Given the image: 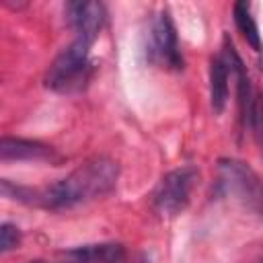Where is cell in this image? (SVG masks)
Returning a JSON list of instances; mask_svg holds the SVG:
<instances>
[{"instance_id":"obj_1","label":"cell","mask_w":263,"mask_h":263,"mask_svg":"<svg viewBox=\"0 0 263 263\" xmlns=\"http://www.w3.org/2000/svg\"><path fill=\"white\" fill-rule=\"evenodd\" d=\"M119 179V166L109 156H92L78 164L64 179L43 189H23L0 181V193H8L14 199L37 203L47 210H70L80 203L95 201L109 195Z\"/></svg>"},{"instance_id":"obj_2","label":"cell","mask_w":263,"mask_h":263,"mask_svg":"<svg viewBox=\"0 0 263 263\" xmlns=\"http://www.w3.org/2000/svg\"><path fill=\"white\" fill-rule=\"evenodd\" d=\"M90 43L82 39H72L49 64L45 72V86L60 95H74L86 88L92 76Z\"/></svg>"},{"instance_id":"obj_3","label":"cell","mask_w":263,"mask_h":263,"mask_svg":"<svg viewBox=\"0 0 263 263\" xmlns=\"http://www.w3.org/2000/svg\"><path fill=\"white\" fill-rule=\"evenodd\" d=\"M148 58L152 64L166 70H183V53L177 37V27L173 14L166 6H162L150 23L148 33Z\"/></svg>"},{"instance_id":"obj_4","label":"cell","mask_w":263,"mask_h":263,"mask_svg":"<svg viewBox=\"0 0 263 263\" xmlns=\"http://www.w3.org/2000/svg\"><path fill=\"white\" fill-rule=\"evenodd\" d=\"M218 189L224 197H232L240 201L247 208H253L259 212V201H261V185L257 173L240 162V160H222L220 162V179H218Z\"/></svg>"},{"instance_id":"obj_5","label":"cell","mask_w":263,"mask_h":263,"mask_svg":"<svg viewBox=\"0 0 263 263\" xmlns=\"http://www.w3.org/2000/svg\"><path fill=\"white\" fill-rule=\"evenodd\" d=\"M197 179H199V173L195 166H179V168L166 173L154 191L156 210L164 216L181 214L191 199V191H193Z\"/></svg>"},{"instance_id":"obj_6","label":"cell","mask_w":263,"mask_h":263,"mask_svg":"<svg viewBox=\"0 0 263 263\" xmlns=\"http://www.w3.org/2000/svg\"><path fill=\"white\" fill-rule=\"evenodd\" d=\"M238 58L232 41L226 37L222 51L212 58L210 64V99H212V109L216 115H220L228 103L230 95V78L234 76V60Z\"/></svg>"},{"instance_id":"obj_7","label":"cell","mask_w":263,"mask_h":263,"mask_svg":"<svg viewBox=\"0 0 263 263\" xmlns=\"http://www.w3.org/2000/svg\"><path fill=\"white\" fill-rule=\"evenodd\" d=\"M66 21L76 33V39H82L86 43H95L105 27L107 10L101 2H68L64 6Z\"/></svg>"},{"instance_id":"obj_8","label":"cell","mask_w":263,"mask_h":263,"mask_svg":"<svg viewBox=\"0 0 263 263\" xmlns=\"http://www.w3.org/2000/svg\"><path fill=\"white\" fill-rule=\"evenodd\" d=\"M51 154L47 144L27 138H0V162L10 160H41Z\"/></svg>"},{"instance_id":"obj_9","label":"cell","mask_w":263,"mask_h":263,"mask_svg":"<svg viewBox=\"0 0 263 263\" xmlns=\"http://www.w3.org/2000/svg\"><path fill=\"white\" fill-rule=\"evenodd\" d=\"M74 263H125V251L121 245H84L68 251Z\"/></svg>"},{"instance_id":"obj_10","label":"cell","mask_w":263,"mask_h":263,"mask_svg":"<svg viewBox=\"0 0 263 263\" xmlns=\"http://www.w3.org/2000/svg\"><path fill=\"white\" fill-rule=\"evenodd\" d=\"M234 23L238 27V31L242 33V37L247 39V43L259 51L261 49V41H259V29H257V23H255V16L251 14V6L247 2H236L234 4Z\"/></svg>"},{"instance_id":"obj_11","label":"cell","mask_w":263,"mask_h":263,"mask_svg":"<svg viewBox=\"0 0 263 263\" xmlns=\"http://www.w3.org/2000/svg\"><path fill=\"white\" fill-rule=\"evenodd\" d=\"M21 240H23V234L16 224H10V222L0 224V253H8L16 249Z\"/></svg>"},{"instance_id":"obj_12","label":"cell","mask_w":263,"mask_h":263,"mask_svg":"<svg viewBox=\"0 0 263 263\" xmlns=\"http://www.w3.org/2000/svg\"><path fill=\"white\" fill-rule=\"evenodd\" d=\"M31 263H43V261H31Z\"/></svg>"}]
</instances>
